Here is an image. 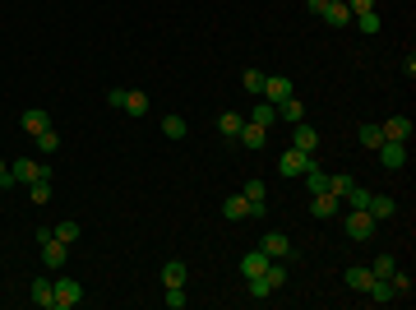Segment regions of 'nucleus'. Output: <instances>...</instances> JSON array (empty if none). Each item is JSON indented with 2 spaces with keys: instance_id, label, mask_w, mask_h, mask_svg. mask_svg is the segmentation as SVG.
<instances>
[{
  "instance_id": "obj_12",
  "label": "nucleus",
  "mask_w": 416,
  "mask_h": 310,
  "mask_svg": "<svg viewBox=\"0 0 416 310\" xmlns=\"http://www.w3.org/2000/svg\"><path fill=\"white\" fill-rule=\"evenodd\" d=\"M65 259H70V245L65 241H56V236H51V241H42V264L46 269H60Z\"/></svg>"
},
{
  "instance_id": "obj_40",
  "label": "nucleus",
  "mask_w": 416,
  "mask_h": 310,
  "mask_svg": "<svg viewBox=\"0 0 416 310\" xmlns=\"http://www.w3.org/2000/svg\"><path fill=\"white\" fill-rule=\"evenodd\" d=\"M342 5L351 10V19H356V14H370V10H375V0H342Z\"/></svg>"
},
{
  "instance_id": "obj_38",
  "label": "nucleus",
  "mask_w": 416,
  "mask_h": 310,
  "mask_svg": "<svg viewBox=\"0 0 416 310\" xmlns=\"http://www.w3.org/2000/svg\"><path fill=\"white\" fill-rule=\"evenodd\" d=\"M167 306H171V310H181V306H186V288H167Z\"/></svg>"
},
{
  "instance_id": "obj_15",
  "label": "nucleus",
  "mask_w": 416,
  "mask_h": 310,
  "mask_svg": "<svg viewBox=\"0 0 416 310\" xmlns=\"http://www.w3.org/2000/svg\"><path fill=\"white\" fill-rule=\"evenodd\" d=\"M264 134H268L264 125L245 121V125H241V134H236V144H241V148H264Z\"/></svg>"
},
{
  "instance_id": "obj_42",
  "label": "nucleus",
  "mask_w": 416,
  "mask_h": 310,
  "mask_svg": "<svg viewBox=\"0 0 416 310\" xmlns=\"http://www.w3.org/2000/svg\"><path fill=\"white\" fill-rule=\"evenodd\" d=\"M324 5H342V0H324Z\"/></svg>"
},
{
  "instance_id": "obj_1",
  "label": "nucleus",
  "mask_w": 416,
  "mask_h": 310,
  "mask_svg": "<svg viewBox=\"0 0 416 310\" xmlns=\"http://www.w3.org/2000/svg\"><path fill=\"white\" fill-rule=\"evenodd\" d=\"M10 176H14V186H33V181H51V167L19 157V162H10Z\"/></svg>"
},
{
  "instance_id": "obj_24",
  "label": "nucleus",
  "mask_w": 416,
  "mask_h": 310,
  "mask_svg": "<svg viewBox=\"0 0 416 310\" xmlns=\"http://www.w3.org/2000/svg\"><path fill=\"white\" fill-rule=\"evenodd\" d=\"M23 130H28V134L51 130V116H46V111H23Z\"/></svg>"
},
{
  "instance_id": "obj_4",
  "label": "nucleus",
  "mask_w": 416,
  "mask_h": 310,
  "mask_svg": "<svg viewBox=\"0 0 416 310\" xmlns=\"http://www.w3.org/2000/svg\"><path fill=\"white\" fill-rule=\"evenodd\" d=\"M310 162H315L310 153H301V148H287V153L278 157V172H282L287 181H296V176H306V172H310Z\"/></svg>"
},
{
  "instance_id": "obj_17",
  "label": "nucleus",
  "mask_w": 416,
  "mask_h": 310,
  "mask_svg": "<svg viewBox=\"0 0 416 310\" xmlns=\"http://www.w3.org/2000/svg\"><path fill=\"white\" fill-rule=\"evenodd\" d=\"M370 278H375V273H370L365 264H351L347 273H342V283H347L351 292H365V288H370Z\"/></svg>"
},
{
  "instance_id": "obj_20",
  "label": "nucleus",
  "mask_w": 416,
  "mask_h": 310,
  "mask_svg": "<svg viewBox=\"0 0 416 310\" xmlns=\"http://www.w3.org/2000/svg\"><path fill=\"white\" fill-rule=\"evenodd\" d=\"M222 213H227L231 222H241V218H250V204H245V195H227V200H222Z\"/></svg>"
},
{
  "instance_id": "obj_34",
  "label": "nucleus",
  "mask_w": 416,
  "mask_h": 310,
  "mask_svg": "<svg viewBox=\"0 0 416 310\" xmlns=\"http://www.w3.org/2000/svg\"><path fill=\"white\" fill-rule=\"evenodd\" d=\"M389 283H394V297H412V278H407L403 269H394V273H389Z\"/></svg>"
},
{
  "instance_id": "obj_6",
  "label": "nucleus",
  "mask_w": 416,
  "mask_h": 310,
  "mask_svg": "<svg viewBox=\"0 0 416 310\" xmlns=\"http://www.w3.org/2000/svg\"><path fill=\"white\" fill-rule=\"evenodd\" d=\"M292 148H301V153L315 157V148H319V130H315V125H306V121H296V125H292Z\"/></svg>"
},
{
  "instance_id": "obj_31",
  "label": "nucleus",
  "mask_w": 416,
  "mask_h": 310,
  "mask_svg": "<svg viewBox=\"0 0 416 310\" xmlns=\"http://www.w3.org/2000/svg\"><path fill=\"white\" fill-rule=\"evenodd\" d=\"M51 236H56V241H65V245H74L79 241V222H56Z\"/></svg>"
},
{
  "instance_id": "obj_32",
  "label": "nucleus",
  "mask_w": 416,
  "mask_h": 310,
  "mask_svg": "<svg viewBox=\"0 0 416 310\" xmlns=\"http://www.w3.org/2000/svg\"><path fill=\"white\" fill-rule=\"evenodd\" d=\"M264 79H268V75H259V70H245V75H241V84H245L250 98H259V93H264Z\"/></svg>"
},
{
  "instance_id": "obj_26",
  "label": "nucleus",
  "mask_w": 416,
  "mask_h": 310,
  "mask_svg": "<svg viewBox=\"0 0 416 310\" xmlns=\"http://www.w3.org/2000/svg\"><path fill=\"white\" fill-rule=\"evenodd\" d=\"M306 190H310V195H324V190H329V172H319V167L310 162V172H306Z\"/></svg>"
},
{
  "instance_id": "obj_16",
  "label": "nucleus",
  "mask_w": 416,
  "mask_h": 310,
  "mask_svg": "<svg viewBox=\"0 0 416 310\" xmlns=\"http://www.w3.org/2000/svg\"><path fill=\"white\" fill-rule=\"evenodd\" d=\"M278 121H287V125H296V121H306V107H301V98H287V102H278Z\"/></svg>"
},
{
  "instance_id": "obj_23",
  "label": "nucleus",
  "mask_w": 416,
  "mask_h": 310,
  "mask_svg": "<svg viewBox=\"0 0 416 310\" xmlns=\"http://www.w3.org/2000/svg\"><path fill=\"white\" fill-rule=\"evenodd\" d=\"M264 278H268V288H273V292H282L287 288V264H282V259H268Z\"/></svg>"
},
{
  "instance_id": "obj_41",
  "label": "nucleus",
  "mask_w": 416,
  "mask_h": 310,
  "mask_svg": "<svg viewBox=\"0 0 416 310\" xmlns=\"http://www.w3.org/2000/svg\"><path fill=\"white\" fill-rule=\"evenodd\" d=\"M10 186H14V176H10V167L0 162V190H10Z\"/></svg>"
},
{
  "instance_id": "obj_35",
  "label": "nucleus",
  "mask_w": 416,
  "mask_h": 310,
  "mask_svg": "<svg viewBox=\"0 0 416 310\" xmlns=\"http://www.w3.org/2000/svg\"><path fill=\"white\" fill-rule=\"evenodd\" d=\"M394 269H398V259H394V255H379V259L370 264V273H375V278H389Z\"/></svg>"
},
{
  "instance_id": "obj_25",
  "label": "nucleus",
  "mask_w": 416,
  "mask_h": 310,
  "mask_svg": "<svg viewBox=\"0 0 416 310\" xmlns=\"http://www.w3.org/2000/svg\"><path fill=\"white\" fill-rule=\"evenodd\" d=\"M264 269H268V255H264V250H250V255L241 259V273L245 278H254V273H264Z\"/></svg>"
},
{
  "instance_id": "obj_8",
  "label": "nucleus",
  "mask_w": 416,
  "mask_h": 310,
  "mask_svg": "<svg viewBox=\"0 0 416 310\" xmlns=\"http://www.w3.org/2000/svg\"><path fill=\"white\" fill-rule=\"evenodd\" d=\"M310 213H315V218H338V213H342V200L333 195V190H324V195H315V200H310Z\"/></svg>"
},
{
  "instance_id": "obj_18",
  "label": "nucleus",
  "mask_w": 416,
  "mask_h": 310,
  "mask_svg": "<svg viewBox=\"0 0 416 310\" xmlns=\"http://www.w3.org/2000/svg\"><path fill=\"white\" fill-rule=\"evenodd\" d=\"M125 116H148V93H139V89H125Z\"/></svg>"
},
{
  "instance_id": "obj_2",
  "label": "nucleus",
  "mask_w": 416,
  "mask_h": 310,
  "mask_svg": "<svg viewBox=\"0 0 416 310\" xmlns=\"http://www.w3.org/2000/svg\"><path fill=\"white\" fill-rule=\"evenodd\" d=\"M342 227H347V236H351V241H370L379 222H375V218H370L365 209H347V218H342Z\"/></svg>"
},
{
  "instance_id": "obj_22",
  "label": "nucleus",
  "mask_w": 416,
  "mask_h": 310,
  "mask_svg": "<svg viewBox=\"0 0 416 310\" xmlns=\"http://www.w3.org/2000/svg\"><path fill=\"white\" fill-rule=\"evenodd\" d=\"M241 125H245L241 111H222V116H218V130L227 134V139H236V134H241Z\"/></svg>"
},
{
  "instance_id": "obj_29",
  "label": "nucleus",
  "mask_w": 416,
  "mask_h": 310,
  "mask_svg": "<svg viewBox=\"0 0 416 310\" xmlns=\"http://www.w3.org/2000/svg\"><path fill=\"white\" fill-rule=\"evenodd\" d=\"M356 139H361L365 148H379V144H384V130H379V125H375V121H365V125H361V134H356Z\"/></svg>"
},
{
  "instance_id": "obj_10",
  "label": "nucleus",
  "mask_w": 416,
  "mask_h": 310,
  "mask_svg": "<svg viewBox=\"0 0 416 310\" xmlns=\"http://www.w3.org/2000/svg\"><path fill=\"white\" fill-rule=\"evenodd\" d=\"M379 130H384V139H394V144H407V139H412V121H407V116H389Z\"/></svg>"
},
{
  "instance_id": "obj_28",
  "label": "nucleus",
  "mask_w": 416,
  "mask_h": 310,
  "mask_svg": "<svg viewBox=\"0 0 416 310\" xmlns=\"http://www.w3.org/2000/svg\"><path fill=\"white\" fill-rule=\"evenodd\" d=\"M51 292H56L51 278H37V283H33V301H37L42 310H51Z\"/></svg>"
},
{
  "instance_id": "obj_13",
  "label": "nucleus",
  "mask_w": 416,
  "mask_h": 310,
  "mask_svg": "<svg viewBox=\"0 0 416 310\" xmlns=\"http://www.w3.org/2000/svg\"><path fill=\"white\" fill-rule=\"evenodd\" d=\"M365 213H370L375 222H384V218H394V213H398V204L389 200V195H370V200H365Z\"/></svg>"
},
{
  "instance_id": "obj_39",
  "label": "nucleus",
  "mask_w": 416,
  "mask_h": 310,
  "mask_svg": "<svg viewBox=\"0 0 416 310\" xmlns=\"http://www.w3.org/2000/svg\"><path fill=\"white\" fill-rule=\"evenodd\" d=\"M28 190H33V204H46V200H51V186H46V181H33Z\"/></svg>"
},
{
  "instance_id": "obj_9",
  "label": "nucleus",
  "mask_w": 416,
  "mask_h": 310,
  "mask_svg": "<svg viewBox=\"0 0 416 310\" xmlns=\"http://www.w3.org/2000/svg\"><path fill=\"white\" fill-rule=\"evenodd\" d=\"M259 250H264V255H268V259H287V255H292V241H287L282 232H264Z\"/></svg>"
},
{
  "instance_id": "obj_5",
  "label": "nucleus",
  "mask_w": 416,
  "mask_h": 310,
  "mask_svg": "<svg viewBox=\"0 0 416 310\" xmlns=\"http://www.w3.org/2000/svg\"><path fill=\"white\" fill-rule=\"evenodd\" d=\"M292 93H296V84H292L287 75H268V79H264V93H259V98H264V102H273V107H278V102H287Z\"/></svg>"
},
{
  "instance_id": "obj_37",
  "label": "nucleus",
  "mask_w": 416,
  "mask_h": 310,
  "mask_svg": "<svg viewBox=\"0 0 416 310\" xmlns=\"http://www.w3.org/2000/svg\"><path fill=\"white\" fill-rule=\"evenodd\" d=\"M347 186H351V176H347V172H338V176H329V190L338 195V200L347 195Z\"/></svg>"
},
{
  "instance_id": "obj_30",
  "label": "nucleus",
  "mask_w": 416,
  "mask_h": 310,
  "mask_svg": "<svg viewBox=\"0 0 416 310\" xmlns=\"http://www.w3.org/2000/svg\"><path fill=\"white\" fill-rule=\"evenodd\" d=\"M162 134L167 139H186V116H162Z\"/></svg>"
},
{
  "instance_id": "obj_21",
  "label": "nucleus",
  "mask_w": 416,
  "mask_h": 310,
  "mask_svg": "<svg viewBox=\"0 0 416 310\" xmlns=\"http://www.w3.org/2000/svg\"><path fill=\"white\" fill-rule=\"evenodd\" d=\"M250 121H254V125H264V130H268V125L278 121V107H273V102H264V98H259V102H254V111H250Z\"/></svg>"
},
{
  "instance_id": "obj_36",
  "label": "nucleus",
  "mask_w": 416,
  "mask_h": 310,
  "mask_svg": "<svg viewBox=\"0 0 416 310\" xmlns=\"http://www.w3.org/2000/svg\"><path fill=\"white\" fill-rule=\"evenodd\" d=\"M37 148H42V153H56V148H60V134H56V130H42V134H37Z\"/></svg>"
},
{
  "instance_id": "obj_33",
  "label": "nucleus",
  "mask_w": 416,
  "mask_h": 310,
  "mask_svg": "<svg viewBox=\"0 0 416 310\" xmlns=\"http://www.w3.org/2000/svg\"><path fill=\"white\" fill-rule=\"evenodd\" d=\"M351 23H356V28H361L365 37H375V33H379V14H375V10H370V14H356Z\"/></svg>"
},
{
  "instance_id": "obj_11",
  "label": "nucleus",
  "mask_w": 416,
  "mask_h": 310,
  "mask_svg": "<svg viewBox=\"0 0 416 310\" xmlns=\"http://www.w3.org/2000/svg\"><path fill=\"white\" fill-rule=\"evenodd\" d=\"M245 204H250V218H264V204H268V195H264V181H245Z\"/></svg>"
},
{
  "instance_id": "obj_7",
  "label": "nucleus",
  "mask_w": 416,
  "mask_h": 310,
  "mask_svg": "<svg viewBox=\"0 0 416 310\" xmlns=\"http://www.w3.org/2000/svg\"><path fill=\"white\" fill-rule=\"evenodd\" d=\"M379 162L389 167V172H403V167H407V144H394V139H384V144H379Z\"/></svg>"
},
{
  "instance_id": "obj_14",
  "label": "nucleus",
  "mask_w": 416,
  "mask_h": 310,
  "mask_svg": "<svg viewBox=\"0 0 416 310\" xmlns=\"http://www.w3.org/2000/svg\"><path fill=\"white\" fill-rule=\"evenodd\" d=\"M365 297H370L375 306H389V301H398V297H394V283H389V278H370Z\"/></svg>"
},
{
  "instance_id": "obj_3",
  "label": "nucleus",
  "mask_w": 416,
  "mask_h": 310,
  "mask_svg": "<svg viewBox=\"0 0 416 310\" xmlns=\"http://www.w3.org/2000/svg\"><path fill=\"white\" fill-rule=\"evenodd\" d=\"M84 301V288L74 278H56V292H51V310H74Z\"/></svg>"
},
{
  "instance_id": "obj_19",
  "label": "nucleus",
  "mask_w": 416,
  "mask_h": 310,
  "mask_svg": "<svg viewBox=\"0 0 416 310\" xmlns=\"http://www.w3.org/2000/svg\"><path fill=\"white\" fill-rule=\"evenodd\" d=\"M162 283L167 288H186V259H167L162 264Z\"/></svg>"
},
{
  "instance_id": "obj_27",
  "label": "nucleus",
  "mask_w": 416,
  "mask_h": 310,
  "mask_svg": "<svg viewBox=\"0 0 416 310\" xmlns=\"http://www.w3.org/2000/svg\"><path fill=\"white\" fill-rule=\"evenodd\" d=\"M319 19H329L333 28H347V23H351V10H347V5H324V14H319Z\"/></svg>"
}]
</instances>
